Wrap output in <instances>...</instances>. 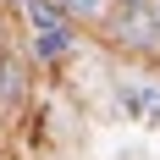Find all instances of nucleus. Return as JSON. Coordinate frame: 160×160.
<instances>
[{"instance_id":"1","label":"nucleus","mask_w":160,"mask_h":160,"mask_svg":"<svg viewBox=\"0 0 160 160\" xmlns=\"http://www.w3.org/2000/svg\"><path fill=\"white\" fill-rule=\"evenodd\" d=\"M116 33L127 44H155L160 39V6L155 0H116Z\"/></svg>"},{"instance_id":"2","label":"nucleus","mask_w":160,"mask_h":160,"mask_svg":"<svg viewBox=\"0 0 160 160\" xmlns=\"http://www.w3.org/2000/svg\"><path fill=\"white\" fill-rule=\"evenodd\" d=\"M116 105L138 127H160V88L155 83H116Z\"/></svg>"},{"instance_id":"3","label":"nucleus","mask_w":160,"mask_h":160,"mask_svg":"<svg viewBox=\"0 0 160 160\" xmlns=\"http://www.w3.org/2000/svg\"><path fill=\"white\" fill-rule=\"evenodd\" d=\"M22 17L33 28H66V0H22Z\"/></svg>"},{"instance_id":"5","label":"nucleus","mask_w":160,"mask_h":160,"mask_svg":"<svg viewBox=\"0 0 160 160\" xmlns=\"http://www.w3.org/2000/svg\"><path fill=\"white\" fill-rule=\"evenodd\" d=\"M111 0H66V11H78V17H88V11H105Z\"/></svg>"},{"instance_id":"4","label":"nucleus","mask_w":160,"mask_h":160,"mask_svg":"<svg viewBox=\"0 0 160 160\" xmlns=\"http://www.w3.org/2000/svg\"><path fill=\"white\" fill-rule=\"evenodd\" d=\"M66 50H72V33H66V28H33V55L61 61Z\"/></svg>"}]
</instances>
